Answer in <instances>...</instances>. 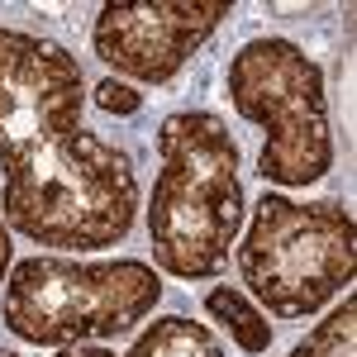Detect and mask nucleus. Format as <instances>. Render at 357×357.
Returning a JSON list of instances; mask_svg holds the SVG:
<instances>
[{"instance_id":"1","label":"nucleus","mask_w":357,"mask_h":357,"mask_svg":"<svg viewBox=\"0 0 357 357\" xmlns=\"http://www.w3.org/2000/svg\"><path fill=\"white\" fill-rule=\"evenodd\" d=\"M86 77L53 38L0 29V215L29 243L100 252L129 238L138 176L82 124Z\"/></svg>"},{"instance_id":"2","label":"nucleus","mask_w":357,"mask_h":357,"mask_svg":"<svg viewBox=\"0 0 357 357\" xmlns=\"http://www.w3.org/2000/svg\"><path fill=\"white\" fill-rule=\"evenodd\" d=\"M158 153L162 167L148 200L153 262L176 281H210L229 267L248 215L238 138L220 114L176 110L158 124Z\"/></svg>"},{"instance_id":"3","label":"nucleus","mask_w":357,"mask_h":357,"mask_svg":"<svg viewBox=\"0 0 357 357\" xmlns=\"http://www.w3.org/2000/svg\"><path fill=\"white\" fill-rule=\"evenodd\" d=\"M248 301L272 319L305 324L333 305L357 272V224L343 200H291L262 191L234 243Z\"/></svg>"},{"instance_id":"4","label":"nucleus","mask_w":357,"mask_h":357,"mask_svg":"<svg viewBox=\"0 0 357 357\" xmlns=\"http://www.w3.org/2000/svg\"><path fill=\"white\" fill-rule=\"evenodd\" d=\"M158 305H162V272L138 257L82 262L33 252L10 267L0 291L5 329L33 348L119 338L153 319Z\"/></svg>"},{"instance_id":"5","label":"nucleus","mask_w":357,"mask_h":357,"mask_svg":"<svg viewBox=\"0 0 357 357\" xmlns=\"http://www.w3.org/2000/svg\"><path fill=\"white\" fill-rule=\"evenodd\" d=\"M224 91L238 119L262 129V181L305 191L333 167L329 96L319 62L291 38H252L224 67Z\"/></svg>"},{"instance_id":"6","label":"nucleus","mask_w":357,"mask_h":357,"mask_svg":"<svg viewBox=\"0 0 357 357\" xmlns=\"http://www.w3.org/2000/svg\"><path fill=\"white\" fill-rule=\"evenodd\" d=\"M229 15H234L229 0H143V5L114 0L100 5L91 24V48L114 77L167 86Z\"/></svg>"},{"instance_id":"7","label":"nucleus","mask_w":357,"mask_h":357,"mask_svg":"<svg viewBox=\"0 0 357 357\" xmlns=\"http://www.w3.org/2000/svg\"><path fill=\"white\" fill-rule=\"evenodd\" d=\"M53 357H224V348L200 319L167 314V319H153L134 338V348H124V353L96 348V343H72V348H57Z\"/></svg>"},{"instance_id":"8","label":"nucleus","mask_w":357,"mask_h":357,"mask_svg":"<svg viewBox=\"0 0 357 357\" xmlns=\"http://www.w3.org/2000/svg\"><path fill=\"white\" fill-rule=\"evenodd\" d=\"M205 314L220 319L224 329H229L234 348H238L243 357H262L267 348H272V324H267V314L248 301L243 291H234V286H215V291L205 296Z\"/></svg>"},{"instance_id":"9","label":"nucleus","mask_w":357,"mask_h":357,"mask_svg":"<svg viewBox=\"0 0 357 357\" xmlns=\"http://www.w3.org/2000/svg\"><path fill=\"white\" fill-rule=\"evenodd\" d=\"M286 357H357V301L343 296V305L324 314Z\"/></svg>"},{"instance_id":"10","label":"nucleus","mask_w":357,"mask_h":357,"mask_svg":"<svg viewBox=\"0 0 357 357\" xmlns=\"http://www.w3.org/2000/svg\"><path fill=\"white\" fill-rule=\"evenodd\" d=\"M96 105L110 114H138V105H143V96H138L129 82H119V77H105V82L96 86Z\"/></svg>"},{"instance_id":"11","label":"nucleus","mask_w":357,"mask_h":357,"mask_svg":"<svg viewBox=\"0 0 357 357\" xmlns=\"http://www.w3.org/2000/svg\"><path fill=\"white\" fill-rule=\"evenodd\" d=\"M10 267H15V243H10V224H5V215H0V291H5Z\"/></svg>"},{"instance_id":"12","label":"nucleus","mask_w":357,"mask_h":357,"mask_svg":"<svg viewBox=\"0 0 357 357\" xmlns=\"http://www.w3.org/2000/svg\"><path fill=\"white\" fill-rule=\"evenodd\" d=\"M0 357H20V353H10V348H0Z\"/></svg>"}]
</instances>
